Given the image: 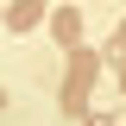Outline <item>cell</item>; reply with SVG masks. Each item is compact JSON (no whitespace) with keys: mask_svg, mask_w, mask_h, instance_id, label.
I'll return each instance as SVG.
<instances>
[{"mask_svg":"<svg viewBox=\"0 0 126 126\" xmlns=\"http://www.w3.org/2000/svg\"><path fill=\"white\" fill-rule=\"evenodd\" d=\"M94 69H101V57H94V50H76V57H69V88H63V101H69V107H82V88L94 82Z\"/></svg>","mask_w":126,"mask_h":126,"instance_id":"cell-1","label":"cell"},{"mask_svg":"<svg viewBox=\"0 0 126 126\" xmlns=\"http://www.w3.org/2000/svg\"><path fill=\"white\" fill-rule=\"evenodd\" d=\"M120 32H126V25H120Z\"/></svg>","mask_w":126,"mask_h":126,"instance_id":"cell-5","label":"cell"},{"mask_svg":"<svg viewBox=\"0 0 126 126\" xmlns=\"http://www.w3.org/2000/svg\"><path fill=\"white\" fill-rule=\"evenodd\" d=\"M50 32H57V44H69V50H82V13H69V6H63V13L50 19Z\"/></svg>","mask_w":126,"mask_h":126,"instance_id":"cell-2","label":"cell"},{"mask_svg":"<svg viewBox=\"0 0 126 126\" xmlns=\"http://www.w3.org/2000/svg\"><path fill=\"white\" fill-rule=\"evenodd\" d=\"M88 126H113V120H107V113H88Z\"/></svg>","mask_w":126,"mask_h":126,"instance_id":"cell-4","label":"cell"},{"mask_svg":"<svg viewBox=\"0 0 126 126\" xmlns=\"http://www.w3.org/2000/svg\"><path fill=\"white\" fill-rule=\"evenodd\" d=\"M38 13H44V0H13V13H6V19H13V32H32Z\"/></svg>","mask_w":126,"mask_h":126,"instance_id":"cell-3","label":"cell"}]
</instances>
